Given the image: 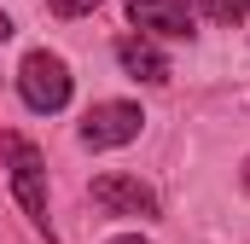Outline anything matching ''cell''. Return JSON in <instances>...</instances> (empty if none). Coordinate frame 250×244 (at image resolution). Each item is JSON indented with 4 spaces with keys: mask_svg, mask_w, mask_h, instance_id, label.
I'll return each mask as SVG.
<instances>
[{
    "mask_svg": "<svg viewBox=\"0 0 250 244\" xmlns=\"http://www.w3.org/2000/svg\"><path fill=\"white\" fill-rule=\"evenodd\" d=\"M93 203H99L105 215H140V221H157V215H163L157 192L140 181V175H123V169L93 175Z\"/></svg>",
    "mask_w": 250,
    "mask_h": 244,
    "instance_id": "277c9868",
    "label": "cell"
},
{
    "mask_svg": "<svg viewBox=\"0 0 250 244\" xmlns=\"http://www.w3.org/2000/svg\"><path fill=\"white\" fill-rule=\"evenodd\" d=\"M70 64L59 53H47V47H35V53H23L18 64V99L35 111V117H59L64 105H70Z\"/></svg>",
    "mask_w": 250,
    "mask_h": 244,
    "instance_id": "7a4b0ae2",
    "label": "cell"
},
{
    "mask_svg": "<svg viewBox=\"0 0 250 244\" xmlns=\"http://www.w3.org/2000/svg\"><path fill=\"white\" fill-rule=\"evenodd\" d=\"M117 64H123L134 81H146V87H163L175 70H169V53L157 47V41H146V35H123L117 41Z\"/></svg>",
    "mask_w": 250,
    "mask_h": 244,
    "instance_id": "8992f818",
    "label": "cell"
},
{
    "mask_svg": "<svg viewBox=\"0 0 250 244\" xmlns=\"http://www.w3.org/2000/svg\"><path fill=\"white\" fill-rule=\"evenodd\" d=\"M111 244H151V239H140V233H123V239H111Z\"/></svg>",
    "mask_w": 250,
    "mask_h": 244,
    "instance_id": "9c48e42d",
    "label": "cell"
},
{
    "mask_svg": "<svg viewBox=\"0 0 250 244\" xmlns=\"http://www.w3.org/2000/svg\"><path fill=\"white\" fill-rule=\"evenodd\" d=\"M6 35H12V18H6V12H0V41H6Z\"/></svg>",
    "mask_w": 250,
    "mask_h": 244,
    "instance_id": "8fae6325",
    "label": "cell"
},
{
    "mask_svg": "<svg viewBox=\"0 0 250 244\" xmlns=\"http://www.w3.org/2000/svg\"><path fill=\"white\" fill-rule=\"evenodd\" d=\"M0 151H6V175H12V198L23 203V215L53 239V215H47V157L23 140V134H0Z\"/></svg>",
    "mask_w": 250,
    "mask_h": 244,
    "instance_id": "6da1fadb",
    "label": "cell"
},
{
    "mask_svg": "<svg viewBox=\"0 0 250 244\" xmlns=\"http://www.w3.org/2000/svg\"><path fill=\"white\" fill-rule=\"evenodd\" d=\"M146 128V111L134 99H99L87 117H82V145L87 151H117V145H134Z\"/></svg>",
    "mask_w": 250,
    "mask_h": 244,
    "instance_id": "3957f363",
    "label": "cell"
},
{
    "mask_svg": "<svg viewBox=\"0 0 250 244\" xmlns=\"http://www.w3.org/2000/svg\"><path fill=\"white\" fill-rule=\"evenodd\" d=\"M128 23L146 41H192V0H128Z\"/></svg>",
    "mask_w": 250,
    "mask_h": 244,
    "instance_id": "5b68a950",
    "label": "cell"
},
{
    "mask_svg": "<svg viewBox=\"0 0 250 244\" xmlns=\"http://www.w3.org/2000/svg\"><path fill=\"white\" fill-rule=\"evenodd\" d=\"M239 186H245V192H250V157H245V169H239Z\"/></svg>",
    "mask_w": 250,
    "mask_h": 244,
    "instance_id": "30bf717a",
    "label": "cell"
},
{
    "mask_svg": "<svg viewBox=\"0 0 250 244\" xmlns=\"http://www.w3.org/2000/svg\"><path fill=\"white\" fill-rule=\"evenodd\" d=\"M47 6H53L59 18H87V12H93V6H105V0H47Z\"/></svg>",
    "mask_w": 250,
    "mask_h": 244,
    "instance_id": "ba28073f",
    "label": "cell"
},
{
    "mask_svg": "<svg viewBox=\"0 0 250 244\" xmlns=\"http://www.w3.org/2000/svg\"><path fill=\"white\" fill-rule=\"evenodd\" d=\"M198 12L215 23H239V18H250V0H198Z\"/></svg>",
    "mask_w": 250,
    "mask_h": 244,
    "instance_id": "52a82bcc",
    "label": "cell"
}]
</instances>
